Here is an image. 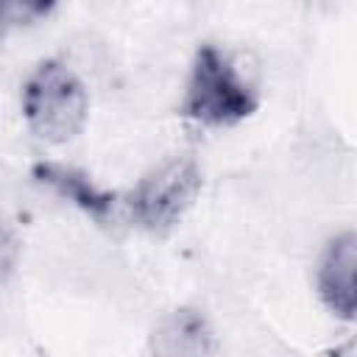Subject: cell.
I'll use <instances>...</instances> for the list:
<instances>
[{
    "label": "cell",
    "mask_w": 357,
    "mask_h": 357,
    "mask_svg": "<svg viewBox=\"0 0 357 357\" xmlns=\"http://www.w3.org/2000/svg\"><path fill=\"white\" fill-rule=\"evenodd\" d=\"M201 190V170L192 156H170L151 167L126 198L128 218L153 234L167 231L192 206Z\"/></svg>",
    "instance_id": "cell-3"
},
{
    "label": "cell",
    "mask_w": 357,
    "mask_h": 357,
    "mask_svg": "<svg viewBox=\"0 0 357 357\" xmlns=\"http://www.w3.org/2000/svg\"><path fill=\"white\" fill-rule=\"evenodd\" d=\"M53 6L50 3H11L8 6V22L11 25H28L36 22L39 17H45Z\"/></svg>",
    "instance_id": "cell-7"
},
{
    "label": "cell",
    "mask_w": 357,
    "mask_h": 357,
    "mask_svg": "<svg viewBox=\"0 0 357 357\" xmlns=\"http://www.w3.org/2000/svg\"><path fill=\"white\" fill-rule=\"evenodd\" d=\"M31 176L42 187H47L56 195H61L64 201L75 204L81 212H86L98 223H103L109 218V212L114 209V195L95 187V181L78 167L59 165V162H36L31 167Z\"/></svg>",
    "instance_id": "cell-6"
},
{
    "label": "cell",
    "mask_w": 357,
    "mask_h": 357,
    "mask_svg": "<svg viewBox=\"0 0 357 357\" xmlns=\"http://www.w3.org/2000/svg\"><path fill=\"white\" fill-rule=\"evenodd\" d=\"M151 357H215V335L198 310L178 307L151 332Z\"/></svg>",
    "instance_id": "cell-5"
},
{
    "label": "cell",
    "mask_w": 357,
    "mask_h": 357,
    "mask_svg": "<svg viewBox=\"0 0 357 357\" xmlns=\"http://www.w3.org/2000/svg\"><path fill=\"white\" fill-rule=\"evenodd\" d=\"M89 98L81 78L59 59H45L22 84V117L45 142H67L81 134Z\"/></svg>",
    "instance_id": "cell-1"
},
{
    "label": "cell",
    "mask_w": 357,
    "mask_h": 357,
    "mask_svg": "<svg viewBox=\"0 0 357 357\" xmlns=\"http://www.w3.org/2000/svg\"><path fill=\"white\" fill-rule=\"evenodd\" d=\"M254 109L257 92L237 73L229 56L215 45H201L192 59L178 112L204 126H234L251 117Z\"/></svg>",
    "instance_id": "cell-2"
},
{
    "label": "cell",
    "mask_w": 357,
    "mask_h": 357,
    "mask_svg": "<svg viewBox=\"0 0 357 357\" xmlns=\"http://www.w3.org/2000/svg\"><path fill=\"white\" fill-rule=\"evenodd\" d=\"M315 287L332 315L357 321V231H340L326 243Z\"/></svg>",
    "instance_id": "cell-4"
},
{
    "label": "cell",
    "mask_w": 357,
    "mask_h": 357,
    "mask_svg": "<svg viewBox=\"0 0 357 357\" xmlns=\"http://www.w3.org/2000/svg\"><path fill=\"white\" fill-rule=\"evenodd\" d=\"M332 357H357V335H351L343 346H337V349L332 351Z\"/></svg>",
    "instance_id": "cell-8"
}]
</instances>
